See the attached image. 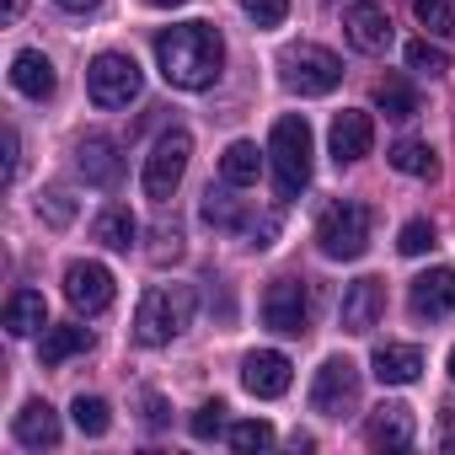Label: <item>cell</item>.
Here are the masks:
<instances>
[{"instance_id": "3", "label": "cell", "mask_w": 455, "mask_h": 455, "mask_svg": "<svg viewBox=\"0 0 455 455\" xmlns=\"http://www.w3.org/2000/svg\"><path fill=\"white\" fill-rule=\"evenodd\" d=\"M316 247H322V258H332V263L364 258V247H370V209L354 204V198L327 204L322 220H316Z\"/></svg>"}, {"instance_id": "25", "label": "cell", "mask_w": 455, "mask_h": 455, "mask_svg": "<svg viewBox=\"0 0 455 455\" xmlns=\"http://www.w3.org/2000/svg\"><path fill=\"white\" fill-rule=\"evenodd\" d=\"M375 108H380L386 118H396V124H407V118H418V113H423L418 92H412L402 76H386V81L375 86Z\"/></svg>"}, {"instance_id": "30", "label": "cell", "mask_w": 455, "mask_h": 455, "mask_svg": "<svg viewBox=\"0 0 455 455\" xmlns=\"http://www.w3.org/2000/svg\"><path fill=\"white\" fill-rule=\"evenodd\" d=\"M407 70H418V76H444V70H450V54H444L439 44L418 38V44H407Z\"/></svg>"}, {"instance_id": "1", "label": "cell", "mask_w": 455, "mask_h": 455, "mask_svg": "<svg viewBox=\"0 0 455 455\" xmlns=\"http://www.w3.org/2000/svg\"><path fill=\"white\" fill-rule=\"evenodd\" d=\"M156 65H161L166 86H177V92H204V86H214L220 70H225V38H220V28H209V22H177V28H166V33L156 38Z\"/></svg>"}, {"instance_id": "12", "label": "cell", "mask_w": 455, "mask_h": 455, "mask_svg": "<svg viewBox=\"0 0 455 455\" xmlns=\"http://www.w3.org/2000/svg\"><path fill=\"white\" fill-rule=\"evenodd\" d=\"M380 311H386V284H380V279H354V284L343 290L338 322H343V332L364 338V332H370V327L380 322Z\"/></svg>"}, {"instance_id": "32", "label": "cell", "mask_w": 455, "mask_h": 455, "mask_svg": "<svg viewBox=\"0 0 455 455\" xmlns=\"http://www.w3.org/2000/svg\"><path fill=\"white\" fill-rule=\"evenodd\" d=\"M428 247H434V225H428V220H407L402 236H396V252H402V258H423Z\"/></svg>"}, {"instance_id": "36", "label": "cell", "mask_w": 455, "mask_h": 455, "mask_svg": "<svg viewBox=\"0 0 455 455\" xmlns=\"http://www.w3.org/2000/svg\"><path fill=\"white\" fill-rule=\"evenodd\" d=\"M22 172V140H17V129H6V177H17Z\"/></svg>"}, {"instance_id": "7", "label": "cell", "mask_w": 455, "mask_h": 455, "mask_svg": "<svg viewBox=\"0 0 455 455\" xmlns=\"http://www.w3.org/2000/svg\"><path fill=\"white\" fill-rule=\"evenodd\" d=\"M140 81L145 76H140V65L129 54H97L86 65V92H92L97 108H129L140 97Z\"/></svg>"}, {"instance_id": "27", "label": "cell", "mask_w": 455, "mask_h": 455, "mask_svg": "<svg viewBox=\"0 0 455 455\" xmlns=\"http://www.w3.org/2000/svg\"><path fill=\"white\" fill-rule=\"evenodd\" d=\"M386 156H391V166L407 172V177H434V172H439V161H434V150H428L423 140H396Z\"/></svg>"}, {"instance_id": "23", "label": "cell", "mask_w": 455, "mask_h": 455, "mask_svg": "<svg viewBox=\"0 0 455 455\" xmlns=\"http://www.w3.org/2000/svg\"><path fill=\"white\" fill-rule=\"evenodd\" d=\"M220 177L231 182V188H252L263 177V150L252 140H231V145H225V156H220Z\"/></svg>"}, {"instance_id": "11", "label": "cell", "mask_w": 455, "mask_h": 455, "mask_svg": "<svg viewBox=\"0 0 455 455\" xmlns=\"http://www.w3.org/2000/svg\"><path fill=\"white\" fill-rule=\"evenodd\" d=\"M343 33L359 54H386L391 49V17L386 6H375V0H354V6L343 12Z\"/></svg>"}, {"instance_id": "26", "label": "cell", "mask_w": 455, "mask_h": 455, "mask_svg": "<svg viewBox=\"0 0 455 455\" xmlns=\"http://www.w3.org/2000/svg\"><path fill=\"white\" fill-rule=\"evenodd\" d=\"M204 220L220 225V231H242V225H247V214H242V204L231 198V182H225V177H220V188H214V182L204 188Z\"/></svg>"}, {"instance_id": "35", "label": "cell", "mask_w": 455, "mask_h": 455, "mask_svg": "<svg viewBox=\"0 0 455 455\" xmlns=\"http://www.w3.org/2000/svg\"><path fill=\"white\" fill-rule=\"evenodd\" d=\"M38 214H49L54 225H70V220H76V198H70L65 188H49V193L38 198Z\"/></svg>"}, {"instance_id": "24", "label": "cell", "mask_w": 455, "mask_h": 455, "mask_svg": "<svg viewBox=\"0 0 455 455\" xmlns=\"http://www.w3.org/2000/svg\"><path fill=\"white\" fill-rule=\"evenodd\" d=\"M92 236H97L102 247H113V252H129V247H134V236H140V220H134L124 204H113V209H102V214H97Z\"/></svg>"}, {"instance_id": "29", "label": "cell", "mask_w": 455, "mask_h": 455, "mask_svg": "<svg viewBox=\"0 0 455 455\" xmlns=\"http://www.w3.org/2000/svg\"><path fill=\"white\" fill-rule=\"evenodd\" d=\"M412 12H418V22L434 38H450L455 33V6H450V0H412Z\"/></svg>"}, {"instance_id": "33", "label": "cell", "mask_w": 455, "mask_h": 455, "mask_svg": "<svg viewBox=\"0 0 455 455\" xmlns=\"http://www.w3.org/2000/svg\"><path fill=\"white\" fill-rule=\"evenodd\" d=\"M220 428H225V402H204V407L188 418V434H193V439H214Z\"/></svg>"}, {"instance_id": "13", "label": "cell", "mask_w": 455, "mask_h": 455, "mask_svg": "<svg viewBox=\"0 0 455 455\" xmlns=\"http://www.w3.org/2000/svg\"><path fill=\"white\" fill-rule=\"evenodd\" d=\"M412 434H418V418H412L407 402H380V407L370 412V423H364V439H370L375 450H407Z\"/></svg>"}, {"instance_id": "21", "label": "cell", "mask_w": 455, "mask_h": 455, "mask_svg": "<svg viewBox=\"0 0 455 455\" xmlns=\"http://www.w3.org/2000/svg\"><path fill=\"white\" fill-rule=\"evenodd\" d=\"M6 332L12 338H33V332H44L49 327V306H44V295L38 290H17L12 300H6Z\"/></svg>"}, {"instance_id": "42", "label": "cell", "mask_w": 455, "mask_h": 455, "mask_svg": "<svg viewBox=\"0 0 455 455\" xmlns=\"http://www.w3.org/2000/svg\"><path fill=\"white\" fill-rule=\"evenodd\" d=\"M450 380H455V348H450Z\"/></svg>"}, {"instance_id": "40", "label": "cell", "mask_w": 455, "mask_h": 455, "mask_svg": "<svg viewBox=\"0 0 455 455\" xmlns=\"http://www.w3.org/2000/svg\"><path fill=\"white\" fill-rule=\"evenodd\" d=\"M0 17H6V22H17V17H22V0H6V12H0Z\"/></svg>"}, {"instance_id": "15", "label": "cell", "mask_w": 455, "mask_h": 455, "mask_svg": "<svg viewBox=\"0 0 455 455\" xmlns=\"http://www.w3.org/2000/svg\"><path fill=\"white\" fill-rule=\"evenodd\" d=\"M242 386H247L252 396H263V402L284 396V391H290V359H284L279 348H258V354H247V364H242Z\"/></svg>"}, {"instance_id": "18", "label": "cell", "mask_w": 455, "mask_h": 455, "mask_svg": "<svg viewBox=\"0 0 455 455\" xmlns=\"http://www.w3.org/2000/svg\"><path fill=\"white\" fill-rule=\"evenodd\" d=\"M370 370H375L380 386H412L418 370H423V354L412 343H380L375 359H370Z\"/></svg>"}, {"instance_id": "5", "label": "cell", "mask_w": 455, "mask_h": 455, "mask_svg": "<svg viewBox=\"0 0 455 455\" xmlns=\"http://www.w3.org/2000/svg\"><path fill=\"white\" fill-rule=\"evenodd\" d=\"M279 70H284V86L300 92V97H327L343 81V60L322 44H290L279 54Z\"/></svg>"}, {"instance_id": "14", "label": "cell", "mask_w": 455, "mask_h": 455, "mask_svg": "<svg viewBox=\"0 0 455 455\" xmlns=\"http://www.w3.org/2000/svg\"><path fill=\"white\" fill-rule=\"evenodd\" d=\"M327 145H332V161H338V166L364 161L370 145H375V124H370V113H338L332 129H327Z\"/></svg>"}, {"instance_id": "31", "label": "cell", "mask_w": 455, "mask_h": 455, "mask_svg": "<svg viewBox=\"0 0 455 455\" xmlns=\"http://www.w3.org/2000/svg\"><path fill=\"white\" fill-rule=\"evenodd\" d=\"M274 444V423H263V418H247V423H236L231 428V450H268Z\"/></svg>"}, {"instance_id": "8", "label": "cell", "mask_w": 455, "mask_h": 455, "mask_svg": "<svg viewBox=\"0 0 455 455\" xmlns=\"http://www.w3.org/2000/svg\"><path fill=\"white\" fill-rule=\"evenodd\" d=\"M359 407V364L354 359H327L322 370H316V380H311V412H322V418H343V412H354Z\"/></svg>"}, {"instance_id": "6", "label": "cell", "mask_w": 455, "mask_h": 455, "mask_svg": "<svg viewBox=\"0 0 455 455\" xmlns=\"http://www.w3.org/2000/svg\"><path fill=\"white\" fill-rule=\"evenodd\" d=\"M188 156H193V134H188V129H166V134L150 145V156H145V198L166 204V198L177 193L182 172H188Z\"/></svg>"}, {"instance_id": "22", "label": "cell", "mask_w": 455, "mask_h": 455, "mask_svg": "<svg viewBox=\"0 0 455 455\" xmlns=\"http://www.w3.org/2000/svg\"><path fill=\"white\" fill-rule=\"evenodd\" d=\"M86 348H92V332H86V327H76V322H65V327H44L38 364H44V370H54V364H65V359L86 354Z\"/></svg>"}, {"instance_id": "34", "label": "cell", "mask_w": 455, "mask_h": 455, "mask_svg": "<svg viewBox=\"0 0 455 455\" xmlns=\"http://www.w3.org/2000/svg\"><path fill=\"white\" fill-rule=\"evenodd\" d=\"M242 12H247L258 28H284V17H290V0H242Z\"/></svg>"}, {"instance_id": "39", "label": "cell", "mask_w": 455, "mask_h": 455, "mask_svg": "<svg viewBox=\"0 0 455 455\" xmlns=\"http://www.w3.org/2000/svg\"><path fill=\"white\" fill-rule=\"evenodd\" d=\"M54 6H65V12H92L97 0H54Z\"/></svg>"}, {"instance_id": "41", "label": "cell", "mask_w": 455, "mask_h": 455, "mask_svg": "<svg viewBox=\"0 0 455 455\" xmlns=\"http://www.w3.org/2000/svg\"><path fill=\"white\" fill-rule=\"evenodd\" d=\"M150 6H182V0H150Z\"/></svg>"}, {"instance_id": "28", "label": "cell", "mask_w": 455, "mask_h": 455, "mask_svg": "<svg viewBox=\"0 0 455 455\" xmlns=\"http://www.w3.org/2000/svg\"><path fill=\"white\" fill-rule=\"evenodd\" d=\"M70 412H76V428H81V434H92V439H97V434H108V428H113V407H108V402H102V396H86V391H81V396H76V407H70Z\"/></svg>"}, {"instance_id": "19", "label": "cell", "mask_w": 455, "mask_h": 455, "mask_svg": "<svg viewBox=\"0 0 455 455\" xmlns=\"http://www.w3.org/2000/svg\"><path fill=\"white\" fill-rule=\"evenodd\" d=\"M17 444H28V450H54V444H60V412H54L49 402H28V407L17 412Z\"/></svg>"}, {"instance_id": "38", "label": "cell", "mask_w": 455, "mask_h": 455, "mask_svg": "<svg viewBox=\"0 0 455 455\" xmlns=\"http://www.w3.org/2000/svg\"><path fill=\"white\" fill-rule=\"evenodd\" d=\"M145 407H150V428H161L166 423V402L161 396H145Z\"/></svg>"}, {"instance_id": "20", "label": "cell", "mask_w": 455, "mask_h": 455, "mask_svg": "<svg viewBox=\"0 0 455 455\" xmlns=\"http://www.w3.org/2000/svg\"><path fill=\"white\" fill-rule=\"evenodd\" d=\"M12 86H17L22 97L44 102V97L54 92V65H49V54H38V49H22V54L12 60Z\"/></svg>"}, {"instance_id": "2", "label": "cell", "mask_w": 455, "mask_h": 455, "mask_svg": "<svg viewBox=\"0 0 455 455\" xmlns=\"http://www.w3.org/2000/svg\"><path fill=\"white\" fill-rule=\"evenodd\" d=\"M188 322H193V290H188V284H156V290H145V300H140V311H134V338H140L145 348H161V343H172Z\"/></svg>"}, {"instance_id": "37", "label": "cell", "mask_w": 455, "mask_h": 455, "mask_svg": "<svg viewBox=\"0 0 455 455\" xmlns=\"http://www.w3.org/2000/svg\"><path fill=\"white\" fill-rule=\"evenodd\" d=\"M439 450L455 455V407H444V428H439Z\"/></svg>"}, {"instance_id": "17", "label": "cell", "mask_w": 455, "mask_h": 455, "mask_svg": "<svg viewBox=\"0 0 455 455\" xmlns=\"http://www.w3.org/2000/svg\"><path fill=\"white\" fill-rule=\"evenodd\" d=\"M412 316H450L455 311V268H428V274H418L412 279Z\"/></svg>"}, {"instance_id": "4", "label": "cell", "mask_w": 455, "mask_h": 455, "mask_svg": "<svg viewBox=\"0 0 455 455\" xmlns=\"http://www.w3.org/2000/svg\"><path fill=\"white\" fill-rule=\"evenodd\" d=\"M311 124L306 118H279L274 124V140H268V161H274V177H279V193L295 198L306 182H311Z\"/></svg>"}, {"instance_id": "10", "label": "cell", "mask_w": 455, "mask_h": 455, "mask_svg": "<svg viewBox=\"0 0 455 455\" xmlns=\"http://www.w3.org/2000/svg\"><path fill=\"white\" fill-rule=\"evenodd\" d=\"M65 300H70L76 311H86V316L108 311V306H113V274H108L102 263H70V268H65Z\"/></svg>"}, {"instance_id": "9", "label": "cell", "mask_w": 455, "mask_h": 455, "mask_svg": "<svg viewBox=\"0 0 455 455\" xmlns=\"http://www.w3.org/2000/svg\"><path fill=\"white\" fill-rule=\"evenodd\" d=\"M263 322L284 338H306L311 327V290L306 279H274L268 295H263Z\"/></svg>"}, {"instance_id": "16", "label": "cell", "mask_w": 455, "mask_h": 455, "mask_svg": "<svg viewBox=\"0 0 455 455\" xmlns=\"http://www.w3.org/2000/svg\"><path fill=\"white\" fill-rule=\"evenodd\" d=\"M76 166H81V177H86V182H97V188H113V182L124 177L118 140H108V134H86V140L76 145Z\"/></svg>"}]
</instances>
